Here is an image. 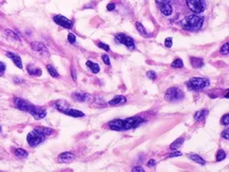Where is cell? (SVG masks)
I'll return each mask as SVG.
<instances>
[{
    "label": "cell",
    "mask_w": 229,
    "mask_h": 172,
    "mask_svg": "<svg viewBox=\"0 0 229 172\" xmlns=\"http://www.w3.org/2000/svg\"><path fill=\"white\" fill-rule=\"evenodd\" d=\"M145 123V120L139 116H133L126 120H114L108 123L109 128L114 131H126V130L134 129L141 123Z\"/></svg>",
    "instance_id": "1"
},
{
    "label": "cell",
    "mask_w": 229,
    "mask_h": 172,
    "mask_svg": "<svg viewBox=\"0 0 229 172\" xmlns=\"http://www.w3.org/2000/svg\"><path fill=\"white\" fill-rule=\"evenodd\" d=\"M204 22V17L199 16V15H190L185 18L183 21V26L184 30L187 31H197L202 28Z\"/></svg>",
    "instance_id": "2"
},
{
    "label": "cell",
    "mask_w": 229,
    "mask_h": 172,
    "mask_svg": "<svg viewBox=\"0 0 229 172\" xmlns=\"http://www.w3.org/2000/svg\"><path fill=\"white\" fill-rule=\"evenodd\" d=\"M210 83L209 79L204 78V77H193V78L189 79V80L186 83V86H187L188 89L192 90V91H200V90H203L205 88H207Z\"/></svg>",
    "instance_id": "3"
},
{
    "label": "cell",
    "mask_w": 229,
    "mask_h": 172,
    "mask_svg": "<svg viewBox=\"0 0 229 172\" xmlns=\"http://www.w3.org/2000/svg\"><path fill=\"white\" fill-rule=\"evenodd\" d=\"M44 138H46V136H44L37 128L33 130L32 132H30V133L28 134V136H26V140H28L29 145H30L31 147H37L38 145H40L41 143L43 142Z\"/></svg>",
    "instance_id": "4"
},
{
    "label": "cell",
    "mask_w": 229,
    "mask_h": 172,
    "mask_svg": "<svg viewBox=\"0 0 229 172\" xmlns=\"http://www.w3.org/2000/svg\"><path fill=\"white\" fill-rule=\"evenodd\" d=\"M188 8L193 13H203L206 10V1L205 0H186Z\"/></svg>",
    "instance_id": "5"
},
{
    "label": "cell",
    "mask_w": 229,
    "mask_h": 172,
    "mask_svg": "<svg viewBox=\"0 0 229 172\" xmlns=\"http://www.w3.org/2000/svg\"><path fill=\"white\" fill-rule=\"evenodd\" d=\"M165 98L169 101L179 100V99L184 98V93L182 90H179V88H176V87L169 88V89L166 91Z\"/></svg>",
    "instance_id": "6"
},
{
    "label": "cell",
    "mask_w": 229,
    "mask_h": 172,
    "mask_svg": "<svg viewBox=\"0 0 229 172\" xmlns=\"http://www.w3.org/2000/svg\"><path fill=\"white\" fill-rule=\"evenodd\" d=\"M115 39H116L117 42L125 45L129 50H134L135 49V43H134L133 38H131L130 36L124 34V33H119V34H117L116 36H115Z\"/></svg>",
    "instance_id": "7"
},
{
    "label": "cell",
    "mask_w": 229,
    "mask_h": 172,
    "mask_svg": "<svg viewBox=\"0 0 229 172\" xmlns=\"http://www.w3.org/2000/svg\"><path fill=\"white\" fill-rule=\"evenodd\" d=\"M30 114L35 118V120H42V118L46 117V111L41 107H37V106L33 105L30 109Z\"/></svg>",
    "instance_id": "8"
},
{
    "label": "cell",
    "mask_w": 229,
    "mask_h": 172,
    "mask_svg": "<svg viewBox=\"0 0 229 172\" xmlns=\"http://www.w3.org/2000/svg\"><path fill=\"white\" fill-rule=\"evenodd\" d=\"M54 21L55 23H57L58 25L63 26V28H66V29H72L73 28V22L70 20V19H68L67 17L63 16V15H56V16H54Z\"/></svg>",
    "instance_id": "9"
},
{
    "label": "cell",
    "mask_w": 229,
    "mask_h": 172,
    "mask_svg": "<svg viewBox=\"0 0 229 172\" xmlns=\"http://www.w3.org/2000/svg\"><path fill=\"white\" fill-rule=\"evenodd\" d=\"M14 105L16 108H18L19 110H21V111H24V112H29L31 109V107H32V103H29V101H26V99L23 98H15L14 99Z\"/></svg>",
    "instance_id": "10"
},
{
    "label": "cell",
    "mask_w": 229,
    "mask_h": 172,
    "mask_svg": "<svg viewBox=\"0 0 229 172\" xmlns=\"http://www.w3.org/2000/svg\"><path fill=\"white\" fill-rule=\"evenodd\" d=\"M32 49L34 50L35 52L43 55V56H46V57L50 56V53H49L48 48H46L42 42H39V41H35V42H33L32 43Z\"/></svg>",
    "instance_id": "11"
},
{
    "label": "cell",
    "mask_w": 229,
    "mask_h": 172,
    "mask_svg": "<svg viewBox=\"0 0 229 172\" xmlns=\"http://www.w3.org/2000/svg\"><path fill=\"white\" fill-rule=\"evenodd\" d=\"M75 160V154L72 153V152H63V153H60L57 157V160L58 163H61V164H68V163H71Z\"/></svg>",
    "instance_id": "12"
},
{
    "label": "cell",
    "mask_w": 229,
    "mask_h": 172,
    "mask_svg": "<svg viewBox=\"0 0 229 172\" xmlns=\"http://www.w3.org/2000/svg\"><path fill=\"white\" fill-rule=\"evenodd\" d=\"M6 56H8L9 58L12 59V61L15 63V66H16L17 68H19V69H22V61H21L20 56H18L17 54H14V53H12V52H8V53H6Z\"/></svg>",
    "instance_id": "13"
},
{
    "label": "cell",
    "mask_w": 229,
    "mask_h": 172,
    "mask_svg": "<svg viewBox=\"0 0 229 172\" xmlns=\"http://www.w3.org/2000/svg\"><path fill=\"white\" fill-rule=\"evenodd\" d=\"M72 97L75 99L76 101H79V103H84V101H88V99L91 97L89 94L87 93H83V92H75V93L72 94Z\"/></svg>",
    "instance_id": "14"
},
{
    "label": "cell",
    "mask_w": 229,
    "mask_h": 172,
    "mask_svg": "<svg viewBox=\"0 0 229 172\" xmlns=\"http://www.w3.org/2000/svg\"><path fill=\"white\" fill-rule=\"evenodd\" d=\"M159 11L162 12V14L165 15V16H170L172 14V5L171 3H164L159 5Z\"/></svg>",
    "instance_id": "15"
},
{
    "label": "cell",
    "mask_w": 229,
    "mask_h": 172,
    "mask_svg": "<svg viewBox=\"0 0 229 172\" xmlns=\"http://www.w3.org/2000/svg\"><path fill=\"white\" fill-rule=\"evenodd\" d=\"M126 101H127V99H126L125 96L117 95V96H114V97H113L110 101H109V105H110V106H119V105H123V103H125Z\"/></svg>",
    "instance_id": "16"
},
{
    "label": "cell",
    "mask_w": 229,
    "mask_h": 172,
    "mask_svg": "<svg viewBox=\"0 0 229 172\" xmlns=\"http://www.w3.org/2000/svg\"><path fill=\"white\" fill-rule=\"evenodd\" d=\"M55 107H56V109L58 110V111L63 112V113H64L67 110L71 108L70 105H69L66 100H57L56 103H55Z\"/></svg>",
    "instance_id": "17"
},
{
    "label": "cell",
    "mask_w": 229,
    "mask_h": 172,
    "mask_svg": "<svg viewBox=\"0 0 229 172\" xmlns=\"http://www.w3.org/2000/svg\"><path fill=\"white\" fill-rule=\"evenodd\" d=\"M64 114L69 116H72V117H84V114L81 111H78V110L76 109H72V108L67 110V111L64 112Z\"/></svg>",
    "instance_id": "18"
},
{
    "label": "cell",
    "mask_w": 229,
    "mask_h": 172,
    "mask_svg": "<svg viewBox=\"0 0 229 172\" xmlns=\"http://www.w3.org/2000/svg\"><path fill=\"white\" fill-rule=\"evenodd\" d=\"M26 70H28L29 74L33 75V76H41V74H42L41 70L39 69V68H36V67H34V66H32V65H28Z\"/></svg>",
    "instance_id": "19"
},
{
    "label": "cell",
    "mask_w": 229,
    "mask_h": 172,
    "mask_svg": "<svg viewBox=\"0 0 229 172\" xmlns=\"http://www.w3.org/2000/svg\"><path fill=\"white\" fill-rule=\"evenodd\" d=\"M190 62L193 68H202L204 66V60L202 58H197V57H190Z\"/></svg>",
    "instance_id": "20"
},
{
    "label": "cell",
    "mask_w": 229,
    "mask_h": 172,
    "mask_svg": "<svg viewBox=\"0 0 229 172\" xmlns=\"http://www.w3.org/2000/svg\"><path fill=\"white\" fill-rule=\"evenodd\" d=\"M207 115H208V110H206V109L200 110V111H197V113L194 114V120H197V122H200V120H202L205 117H207Z\"/></svg>",
    "instance_id": "21"
},
{
    "label": "cell",
    "mask_w": 229,
    "mask_h": 172,
    "mask_svg": "<svg viewBox=\"0 0 229 172\" xmlns=\"http://www.w3.org/2000/svg\"><path fill=\"white\" fill-rule=\"evenodd\" d=\"M188 157L190 158V160H192L193 162L197 163V164H200V165H205L206 164V160H204L203 157H201L200 155H197V154H194V153L188 154Z\"/></svg>",
    "instance_id": "22"
},
{
    "label": "cell",
    "mask_w": 229,
    "mask_h": 172,
    "mask_svg": "<svg viewBox=\"0 0 229 172\" xmlns=\"http://www.w3.org/2000/svg\"><path fill=\"white\" fill-rule=\"evenodd\" d=\"M87 67H88L89 69H90L91 71H92L94 74H97L99 71H101V68H99V65L92 62L91 60H88V61H87Z\"/></svg>",
    "instance_id": "23"
},
{
    "label": "cell",
    "mask_w": 229,
    "mask_h": 172,
    "mask_svg": "<svg viewBox=\"0 0 229 172\" xmlns=\"http://www.w3.org/2000/svg\"><path fill=\"white\" fill-rule=\"evenodd\" d=\"M184 140H185V138H184V137H179V138H177V140H175L174 142H173L172 144L170 145V149H171V150H176V149H179V148L181 147L182 145H183Z\"/></svg>",
    "instance_id": "24"
},
{
    "label": "cell",
    "mask_w": 229,
    "mask_h": 172,
    "mask_svg": "<svg viewBox=\"0 0 229 172\" xmlns=\"http://www.w3.org/2000/svg\"><path fill=\"white\" fill-rule=\"evenodd\" d=\"M4 32H5V35H6V36H8L10 39H12V40H15V41H19V40H20L19 36L16 34V33L14 32V31L9 30V29H8V30H5Z\"/></svg>",
    "instance_id": "25"
},
{
    "label": "cell",
    "mask_w": 229,
    "mask_h": 172,
    "mask_svg": "<svg viewBox=\"0 0 229 172\" xmlns=\"http://www.w3.org/2000/svg\"><path fill=\"white\" fill-rule=\"evenodd\" d=\"M14 154L17 156V157H20V158H26V156H28V152H26V150H23V149H20V148L15 149L14 150Z\"/></svg>",
    "instance_id": "26"
},
{
    "label": "cell",
    "mask_w": 229,
    "mask_h": 172,
    "mask_svg": "<svg viewBox=\"0 0 229 172\" xmlns=\"http://www.w3.org/2000/svg\"><path fill=\"white\" fill-rule=\"evenodd\" d=\"M135 26H136L137 31L141 33V35H143L144 37H148L149 36L148 33H147V31H146V29L144 28V25H142L141 22H136V23H135Z\"/></svg>",
    "instance_id": "27"
},
{
    "label": "cell",
    "mask_w": 229,
    "mask_h": 172,
    "mask_svg": "<svg viewBox=\"0 0 229 172\" xmlns=\"http://www.w3.org/2000/svg\"><path fill=\"white\" fill-rule=\"evenodd\" d=\"M46 69H48L49 73H50V75L52 77H55V78H57V77H59V74L58 72L56 71V69H55L54 67H53L52 65H48L46 66Z\"/></svg>",
    "instance_id": "28"
},
{
    "label": "cell",
    "mask_w": 229,
    "mask_h": 172,
    "mask_svg": "<svg viewBox=\"0 0 229 172\" xmlns=\"http://www.w3.org/2000/svg\"><path fill=\"white\" fill-rule=\"evenodd\" d=\"M37 129H38L39 131H40L44 136L51 135V134H52L53 132H54V130L51 129V128H43V127H40V128H37Z\"/></svg>",
    "instance_id": "29"
},
{
    "label": "cell",
    "mask_w": 229,
    "mask_h": 172,
    "mask_svg": "<svg viewBox=\"0 0 229 172\" xmlns=\"http://www.w3.org/2000/svg\"><path fill=\"white\" fill-rule=\"evenodd\" d=\"M171 66H172L173 68H175V69H179V68H183L184 67V62H183L182 59L176 58L172 63H171Z\"/></svg>",
    "instance_id": "30"
},
{
    "label": "cell",
    "mask_w": 229,
    "mask_h": 172,
    "mask_svg": "<svg viewBox=\"0 0 229 172\" xmlns=\"http://www.w3.org/2000/svg\"><path fill=\"white\" fill-rule=\"evenodd\" d=\"M226 157V152L224 151V150H219L217 153V162H221V160H223L224 158Z\"/></svg>",
    "instance_id": "31"
},
{
    "label": "cell",
    "mask_w": 229,
    "mask_h": 172,
    "mask_svg": "<svg viewBox=\"0 0 229 172\" xmlns=\"http://www.w3.org/2000/svg\"><path fill=\"white\" fill-rule=\"evenodd\" d=\"M221 54L223 55H228V43L226 42L223 47L221 48Z\"/></svg>",
    "instance_id": "32"
},
{
    "label": "cell",
    "mask_w": 229,
    "mask_h": 172,
    "mask_svg": "<svg viewBox=\"0 0 229 172\" xmlns=\"http://www.w3.org/2000/svg\"><path fill=\"white\" fill-rule=\"evenodd\" d=\"M147 76H148V78L154 80V79L156 78V73H155L154 71H148L147 72Z\"/></svg>",
    "instance_id": "33"
},
{
    "label": "cell",
    "mask_w": 229,
    "mask_h": 172,
    "mask_svg": "<svg viewBox=\"0 0 229 172\" xmlns=\"http://www.w3.org/2000/svg\"><path fill=\"white\" fill-rule=\"evenodd\" d=\"M68 40L70 43H75V41H76V37H75L74 34H72V33H70V34L68 35Z\"/></svg>",
    "instance_id": "34"
},
{
    "label": "cell",
    "mask_w": 229,
    "mask_h": 172,
    "mask_svg": "<svg viewBox=\"0 0 229 172\" xmlns=\"http://www.w3.org/2000/svg\"><path fill=\"white\" fill-rule=\"evenodd\" d=\"M101 58H103V61H104V63H106L107 66H110V65H111V62H110V57H109L108 55L104 54L103 56H101Z\"/></svg>",
    "instance_id": "35"
},
{
    "label": "cell",
    "mask_w": 229,
    "mask_h": 172,
    "mask_svg": "<svg viewBox=\"0 0 229 172\" xmlns=\"http://www.w3.org/2000/svg\"><path fill=\"white\" fill-rule=\"evenodd\" d=\"M165 47L166 48H171V47H172V38L168 37V38L165 39Z\"/></svg>",
    "instance_id": "36"
},
{
    "label": "cell",
    "mask_w": 229,
    "mask_h": 172,
    "mask_svg": "<svg viewBox=\"0 0 229 172\" xmlns=\"http://www.w3.org/2000/svg\"><path fill=\"white\" fill-rule=\"evenodd\" d=\"M98 47L101 48V49H104V51H107V52H109V51H110V47H109L108 45H106V43H104V42H99L98 43Z\"/></svg>",
    "instance_id": "37"
},
{
    "label": "cell",
    "mask_w": 229,
    "mask_h": 172,
    "mask_svg": "<svg viewBox=\"0 0 229 172\" xmlns=\"http://www.w3.org/2000/svg\"><path fill=\"white\" fill-rule=\"evenodd\" d=\"M222 123H223L225 126H228V125H229V115H228V114H226L225 116H223V120H222Z\"/></svg>",
    "instance_id": "38"
},
{
    "label": "cell",
    "mask_w": 229,
    "mask_h": 172,
    "mask_svg": "<svg viewBox=\"0 0 229 172\" xmlns=\"http://www.w3.org/2000/svg\"><path fill=\"white\" fill-rule=\"evenodd\" d=\"M182 152H172V153L169 154V157H176V156H181Z\"/></svg>",
    "instance_id": "39"
},
{
    "label": "cell",
    "mask_w": 229,
    "mask_h": 172,
    "mask_svg": "<svg viewBox=\"0 0 229 172\" xmlns=\"http://www.w3.org/2000/svg\"><path fill=\"white\" fill-rule=\"evenodd\" d=\"M5 71V65L2 61H0V74H3Z\"/></svg>",
    "instance_id": "40"
},
{
    "label": "cell",
    "mask_w": 229,
    "mask_h": 172,
    "mask_svg": "<svg viewBox=\"0 0 229 172\" xmlns=\"http://www.w3.org/2000/svg\"><path fill=\"white\" fill-rule=\"evenodd\" d=\"M156 1V3L159 4V5H161V4H164V3H171V0H155Z\"/></svg>",
    "instance_id": "41"
},
{
    "label": "cell",
    "mask_w": 229,
    "mask_h": 172,
    "mask_svg": "<svg viewBox=\"0 0 229 172\" xmlns=\"http://www.w3.org/2000/svg\"><path fill=\"white\" fill-rule=\"evenodd\" d=\"M132 171L133 172H145L142 167H134V168H132Z\"/></svg>",
    "instance_id": "42"
},
{
    "label": "cell",
    "mask_w": 229,
    "mask_h": 172,
    "mask_svg": "<svg viewBox=\"0 0 229 172\" xmlns=\"http://www.w3.org/2000/svg\"><path fill=\"white\" fill-rule=\"evenodd\" d=\"M228 133H229V130H228V129H226L225 131H224L223 133H222V136H223V137L225 138V140H228V138H229Z\"/></svg>",
    "instance_id": "43"
},
{
    "label": "cell",
    "mask_w": 229,
    "mask_h": 172,
    "mask_svg": "<svg viewBox=\"0 0 229 172\" xmlns=\"http://www.w3.org/2000/svg\"><path fill=\"white\" fill-rule=\"evenodd\" d=\"M115 8V4L114 3H109L108 5H107V10L108 11H113Z\"/></svg>",
    "instance_id": "44"
},
{
    "label": "cell",
    "mask_w": 229,
    "mask_h": 172,
    "mask_svg": "<svg viewBox=\"0 0 229 172\" xmlns=\"http://www.w3.org/2000/svg\"><path fill=\"white\" fill-rule=\"evenodd\" d=\"M155 164H156V162H155V160H153L152 158V160H150L148 162V167H153Z\"/></svg>",
    "instance_id": "45"
},
{
    "label": "cell",
    "mask_w": 229,
    "mask_h": 172,
    "mask_svg": "<svg viewBox=\"0 0 229 172\" xmlns=\"http://www.w3.org/2000/svg\"><path fill=\"white\" fill-rule=\"evenodd\" d=\"M72 76H73V79L76 80V75H75V70L74 69H72Z\"/></svg>",
    "instance_id": "46"
},
{
    "label": "cell",
    "mask_w": 229,
    "mask_h": 172,
    "mask_svg": "<svg viewBox=\"0 0 229 172\" xmlns=\"http://www.w3.org/2000/svg\"><path fill=\"white\" fill-rule=\"evenodd\" d=\"M0 132H1V127H0Z\"/></svg>",
    "instance_id": "47"
}]
</instances>
